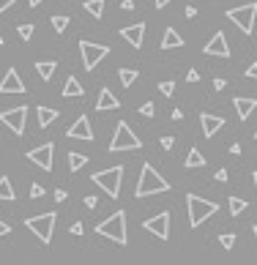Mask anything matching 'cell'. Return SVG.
Segmentation results:
<instances>
[{
	"label": "cell",
	"instance_id": "obj_41",
	"mask_svg": "<svg viewBox=\"0 0 257 265\" xmlns=\"http://www.w3.org/2000/svg\"><path fill=\"white\" fill-rule=\"evenodd\" d=\"M216 181L224 183V181H227V170H216Z\"/></svg>",
	"mask_w": 257,
	"mask_h": 265
},
{
	"label": "cell",
	"instance_id": "obj_8",
	"mask_svg": "<svg viewBox=\"0 0 257 265\" xmlns=\"http://www.w3.org/2000/svg\"><path fill=\"white\" fill-rule=\"evenodd\" d=\"M80 52H82L85 71H93V68L98 66V60L110 55V47H107V44H96V41H88V38H82V41H80Z\"/></svg>",
	"mask_w": 257,
	"mask_h": 265
},
{
	"label": "cell",
	"instance_id": "obj_15",
	"mask_svg": "<svg viewBox=\"0 0 257 265\" xmlns=\"http://www.w3.org/2000/svg\"><path fill=\"white\" fill-rule=\"evenodd\" d=\"M142 36H145V25L142 22H137V25H128V27H120V38L128 41L134 49L142 47Z\"/></svg>",
	"mask_w": 257,
	"mask_h": 265
},
{
	"label": "cell",
	"instance_id": "obj_47",
	"mask_svg": "<svg viewBox=\"0 0 257 265\" xmlns=\"http://www.w3.org/2000/svg\"><path fill=\"white\" fill-rule=\"evenodd\" d=\"M96 203H98L96 197H85V205H88V208H96Z\"/></svg>",
	"mask_w": 257,
	"mask_h": 265
},
{
	"label": "cell",
	"instance_id": "obj_24",
	"mask_svg": "<svg viewBox=\"0 0 257 265\" xmlns=\"http://www.w3.org/2000/svg\"><path fill=\"white\" fill-rule=\"evenodd\" d=\"M85 164H88V156H85V153H77V151L68 153V170H72V172H80Z\"/></svg>",
	"mask_w": 257,
	"mask_h": 265
},
{
	"label": "cell",
	"instance_id": "obj_29",
	"mask_svg": "<svg viewBox=\"0 0 257 265\" xmlns=\"http://www.w3.org/2000/svg\"><path fill=\"white\" fill-rule=\"evenodd\" d=\"M68 25H72V19H68L66 14H52V27H55L58 33H63Z\"/></svg>",
	"mask_w": 257,
	"mask_h": 265
},
{
	"label": "cell",
	"instance_id": "obj_52",
	"mask_svg": "<svg viewBox=\"0 0 257 265\" xmlns=\"http://www.w3.org/2000/svg\"><path fill=\"white\" fill-rule=\"evenodd\" d=\"M0 47H3V36H0Z\"/></svg>",
	"mask_w": 257,
	"mask_h": 265
},
{
	"label": "cell",
	"instance_id": "obj_25",
	"mask_svg": "<svg viewBox=\"0 0 257 265\" xmlns=\"http://www.w3.org/2000/svg\"><path fill=\"white\" fill-rule=\"evenodd\" d=\"M186 167L189 170H197V167H206V156H202L197 148H192L189 151V156H186Z\"/></svg>",
	"mask_w": 257,
	"mask_h": 265
},
{
	"label": "cell",
	"instance_id": "obj_49",
	"mask_svg": "<svg viewBox=\"0 0 257 265\" xmlns=\"http://www.w3.org/2000/svg\"><path fill=\"white\" fill-rule=\"evenodd\" d=\"M28 3H30V8H36V5H42L44 0H28Z\"/></svg>",
	"mask_w": 257,
	"mask_h": 265
},
{
	"label": "cell",
	"instance_id": "obj_27",
	"mask_svg": "<svg viewBox=\"0 0 257 265\" xmlns=\"http://www.w3.org/2000/svg\"><path fill=\"white\" fill-rule=\"evenodd\" d=\"M118 77H120V82H124V88H128V85H134L137 82V68H120L118 71Z\"/></svg>",
	"mask_w": 257,
	"mask_h": 265
},
{
	"label": "cell",
	"instance_id": "obj_48",
	"mask_svg": "<svg viewBox=\"0 0 257 265\" xmlns=\"http://www.w3.org/2000/svg\"><path fill=\"white\" fill-rule=\"evenodd\" d=\"M167 3H170V0H154V5H156V8H164Z\"/></svg>",
	"mask_w": 257,
	"mask_h": 265
},
{
	"label": "cell",
	"instance_id": "obj_38",
	"mask_svg": "<svg viewBox=\"0 0 257 265\" xmlns=\"http://www.w3.org/2000/svg\"><path fill=\"white\" fill-rule=\"evenodd\" d=\"M246 77L249 79H257V63H252V66L246 68Z\"/></svg>",
	"mask_w": 257,
	"mask_h": 265
},
{
	"label": "cell",
	"instance_id": "obj_33",
	"mask_svg": "<svg viewBox=\"0 0 257 265\" xmlns=\"http://www.w3.org/2000/svg\"><path fill=\"white\" fill-rule=\"evenodd\" d=\"M140 115H145V118H154V115H156V104H154V101H145V104L140 107Z\"/></svg>",
	"mask_w": 257,
	"mask_h": 265
},
{
	"label": "cell",
	"instance_id": "obj_6",
	"mask_svg": "<svg viewBox=\"0 0 257 265\" xmlns=\"http://www.w3.org/2000/svg\"><path fill=\"white\" fill-rule=\"evenodd\" d=\"M186 208H189V224L192 227H200L206 219H211L214 213L219 211V205L211 203V200L197 197V194H189V197H186Z\"/></svg>",
	"mask_w": 257,
	"mask_h": 265
},
{
	"label": "cell",
	"instance_id": "obj_53",
	"mask_svg": "<svg viewBox=\"0 0 257 265\" xmlns=\"http://www.w3.org/2000/svg\"><path fill=\"white\" fill-rule=\"evenodd\" d=\"M254 140H257V131H254Z\"/></svg>",
	"mask_w": 257,
	"mask_h": 265
},
{
	"label": "cell",
	"instance_id": "obj_23",
	"mask_svg": "<svg viewBox=\"0 0 257 265\" xmlns=\"http://www.w3.org/2000/svg\"><path fill=\"white\" fill-rule=\"evenodd\" d=\"M104 3H107V0H85V11L93 16V19H102L104 16Z\"/></svg>",
	"mask_w": 257,
	"mask_h": 265
},
{
	"label": "cell",
	"instance_id": "obj_1",
	"mask_svg": "<svg viewBox=\"0 0 257 265\" xmlns=\"http://www.w3.org/2000/svg\"><path fill=\"white\" fill-rule=\"evenodd\" d=\"M162 192H170V183L164 181V178L156 172V167L142 164V172H140V181H137V189H134V194H137L140 200L142 197H150V194H162Z\"/></svg>",
	"mask_w": 257,
	"mask_h": 265
},
{
	"label": "cell",
	"instance_id": "obj_22",
	"mask_svg": "<svg viewBox=\"0 0 257 265\" xmlns=\"http://www.w3.org/2000/svg\"><path fill=\"white\" fill-rule=\"evenodd\" d=\"M38 126L42 129H46V126H52L58 120V109H52V107H38Z\"/></svg>",
	"mask_w": 257,
	"mask_h": 265
},
{
	"label": "cell",
	"instance_id": "obj_21",
	"mask_svg": "<svg viewBox=\"0 0 257 265\" xmlns=\"http://www.w3.org/2000/svg\"><path fill=\"white\" fill-rule=\"evenodd\" d=\"M55 68H58L55 60H38L36 63V71H38V77H42V82H50L52 74H55Z\"/></svg>",
	"mask_w": 257,
	"mask_h": 265
},
{
	"label": "cell",
	"instance_id": "obj_12",
	"mask_svg": "<svg viewBox=\"0 0 257 265\" xmlns=\"http://www.w3.org/2000/svg\"><path fill=\"white\" fill-rule=\"evenodd\" d=\"M66 137H68V140H85V142H90L93 140L90 118H88V115H80V118L72 123V129L66 131Z\"/></svg>",
	"mask_w": 257,
	"mask_h": 265
},
{
	"label": "cell",
	"instance_id": "obj_45",
	"mask_svg": "<svg viewBox=\"0 0 257 265\" xmlns=\"http://www.w3.org/2000/svg\"><path fill=\"white\" fill-rule=\"evenodd\" d=\"M3 235H8V224H6L3 219H0V238H3Z\"/></svg>",
	"mask_w": 257,
	"mask_h": 265
},
{
	"label": "cell",
	"instance_id": "obj_5",
	"mask_svg": "<svg viewBox=\"0 0 257 265\" xmlns=\"http://www.w3.org/2000/svg\"><path fill=\"white\" fill-rule=\"evenodd\" d=\"M142 148V142H140V137L134 134L132 129H128L126 120H120L118 126H115V134H112V142H110L107 151L110 153H120V151H140Z\"/></svg>",
	"mask_w": 257,
	"mask_h": 265
},
{
	"label": "cell",
	"instance_id": "obj_13",
	"mask_svg": "<svg viewBox=\"0 0 257 265\" xmlns=\"http://www.w3.org/2000/svg\"><path fill=\"white\" fill-rule=\"evenodd\" d=\"M206 55H216V57H230V44H227V36L222 30H216L211 36V41L206 44V49H202Z\"/></svg>",
	"mask_w": 257,
	"mask_h": 265
},
{
	"label": "cell",
	"instance_id": "obj_46",
	"mask_svg": "<svg viewBox=\"0 0 257 265\" xmlns=\"http://www.w3.org/2000/svg\"><path fill=\"white\" fill-rule=\"evenodd\" d=\"M230 153H232V156H241V145H238V142H236V145H230Z\"/></svg>",
	"mask_w": 257,
	"mask_h": 265
},
{
	"label": "cell",
	"instance_id": "obj_3",
	"mask_svg": "<svg viewBox=\"0 0 257 265\" xmlns=\"http://www.w3.org/2000/svg\"><path fill=\"white\" fill-rule=\"evenodd\" d=\"M90 181L98 189H104L110 200H118L120 197V181H124V164H115V167H107L102 172H93Z\"/></svg>",
	"mask_w": 257,
	"mask_h": 265
},
{
	"label": "cell",
	"instance_id": "obj_35",
	"mask_svg": "<svg viewBox=\"0 0 257 265\" xmlns=\"http://www.w3.org/2000/svg\"><path fill=\"white\" fill-rule=\"evenodd\" d=\"M186 82L197 85V82H200V71H197V68H189V74H186Z\"/></svg>",
	"mask_w": 257,
	"mask_h": 265
},
{
	"label": "cell",
	"instance_id": "obj_11",
	"mask_svg": "<svg viewBox=\"0 0 257 265\" xmlns=\"http://www.w3.org/2000/svg\"><path fill=\"white\" fill-rule=\"evenodd\" d=\"M52 156H55V145H52V142H44V145L28 151V161H33L36 167H42L44 172L52 170Z\"/></svg>",
	"mask_w": 257,
	"mask_h": 265
},
{
	"label": "cell",
	"instance_id": "obj_2",
	"mask_svg": "<svg viewBox=\"0 0 257 265\" xmlns=\"http://www.w3.org/2000/svg\"><path fill=\"white\" fill-rule=\"evenodd\" d=\"M96 233L102 235V238L115 241L118 246H126V244H128V233H126V211H115L110 219L98 222Z\"/></svg>",
	"mask_w": 257,
	"mask_h": 265
},
{
	"label": "cell",
	"instance_id": "obj_20",
	"mask_svg": "<svg viewBox=\"0 0 257 265\" xmlns=\"http://www.w3.org/2000/svg\"><path fill=\"white\" fill-rule=\"evenodd\" d=\"M82 93H85V88L80 85V79L77 77H68L66 85H63V99H74V96H82Z\"/></svg>",
	"mask_w": 257,
	"mask_h": 265
},
{
	"label": "cell",
	"instance_id": "obj_4",
	"mask_svg": "<svg viewBox=\"0 0 257 265\" xmlns=\"http://www.w3.org/2000/svg\"><path fill=\"white\" fill-rule=\"evenodd\" d=\"M55 222H58V213L55 211H46L42 216H30L25 219V227L36 235L42 244H52V233H55Z\"/></svg>",
	"mask_w": 257,
	"mask_h": 265
},
{
	"label": "cell",
	"instance_id": "obj_19",
	"mask_svg": "<svg viewBox=\"0 0 257 265\" xmlns=\"http://www.w3.org/2000/svg\"><path fill=\"white\" fill-rule=\"evenodd\" d=\"M178 49V47H184V36H180L178 30H172V27H167L164 30V38H162V49Z\"/></svg>",
	"mask_w": 257,
	"mask_h": 265
},
{
	"label": "cell",
	"instance_id": "obj_14",
	"mask_svg": "<svg viewBox=\"0 0 257 265\" xmlns=\"http://www.w3.org/2000/svg\"><path fill=\"white\" fill-rule=\"evenodd\" d=\"M0 93H25V82H22V77H20V71L16 68H8L6 71V77H3V82H0Z\"/></svg>",
	"mask_w": 257,
	"mask_h": 265
},
{
	"label": "cell",
	"instance_id": "obj_40",
	"mask_svg": "<svg viewBox=\"0 0 257 265\" xmlns=\"http://www.w3.org/2000/svg\"><path fill=\"white\" fill-rule=\"evenodd\" d=\"M14 3H16V0H0V14H3L6 8H11V5H14Z\"/></svg>",
	"mask_w": 257,
	"mask_h": 265
},
{
	"label": "cell",
	"instance_id": "obj_43",
	"mask_svg": "<svg viewBox=\"0 0 257 265\" xmlns=\"http://www.w3.org/2000/svg\"><path fill=\"white\" fill-rule=\"evenodd\" d=\"M120 8H124V11H132V8H134V0H120Z\"/></svg>",
	"mask_w": 257,
	"mask_h": 265
},
{
	"label": "cell",
	"instance_id": "obj_34",
	"mask_svg": "<svg viewBox=\"0 0 257 265\" xmlns=\"http://www.w3.org/2000/svg\"><path fill=\"white\" fill-rule=\"evenodd\" d=\"M44 197V186L42 183H30V200H38Z\"/></svg>",
	"mask_w": 257,
	"mask_h": 265
},
{
	"label": "cell",
	"instance_id": "obj_32",
	"mask_svg": "<svg viewBox=\"0 0 257 265\" xmlns=\"http://www.w3.org/2000/svg\"><path fill=\"white\" fill-rule=\"evenodd\" d=\"M33 30H36L33 25H20V38H22V41H30V38H33Z\"/></svg>",
	"mask_w": 257,
	"mask_h": 265
},
{
	"label": "cell",
	"instance_id": "obj_42",
	"mask_svg": "<svg viewBox=\"0 0 257 265\" xmlns=\"http://www.w3.org/2000/svg\"><path fill=\"white\" fill-rule=\"evenodd\" d=\"M72 235H82V224H80V222L72 224Z\"/></svg>",
	"mask_w": 257,
	"mask_h": 265
},
{
	"label": "cell",
	"instance_id": "obj_26",
	"mask_svg": "<svg viewBox=\"0 0 257 265\" xmlns=\"http://www.w3.org/2000/svg\"><path fill=\"white\" fill-rule=\"evenodd\" d=\"M0 200H6V203H14V200H16L14 189H11V181L6 175L0 178Z\"/></svg>",
	"mask_w": 257,
	"mask_h": 265
},
{
	"label": "cell",
	"instance_id": "obj_31",
	"mask_svg": "<svg viewBox=\"0 0 257 265\" xmlns=\"http://www.w3.org/2000/svg\"><path fill=\"white\" fill-rule=\"evenodd\" d=\"M159 90H162L164 96H172V93H175V82H172V79H162V82H159Z\"/></svg>",
	"mask_w": 257,
	"mask_h": 265
},
{
	"label": "cell",
	"instance_id": "obj_16",
	"mask_svg": "<svg viewBox=\"0 0 257 265\" xmlns=\"http://www.w3.org/2000/svg\"><path fill=\"white\" fill-rule=\"evenodd\" d=\"M200 123H202V134H206V137H216V131L224 126V118L211 115V112H202L200 115Z\"/></svg>",
	"mask_w": 257,
	"mask_h": 265
},
{
	"label": "cell",
	"instance_id": "obj_10",
	"mask_svg": "<svg viewBox=\"0 0 257 265\" xmlns=\"http://www.w3.org/2000/svg\"><path fill=\"white\" fill-rule=\"evenodd\" d=\"M142 227L148 230L150 235H156L159 241H167V238H170V213L162 211V213H156V216L145 219Z\"/></svg>",
	"mask_w": 257,
	"mask_h": 265
},
{
	"label": "cell",
	"instance_id": "obj_39",
	"mask_svg": "<svg viewBox=\"0 0 257 265\" xmlns=\"http://www.w3.org/2000/svg\"><path fill=\"white\" fill-rule=\"evenodd\" d=\"M227 88V79H214V90H224Z\"/></svg>",
	"mask_w": 257,
	"mask_h": 265
},
{
	"label": "cell",
	"instance_id": "obj_28",
	"mask_svg": "<svg viewBox=\"0 0 257 265\" xmlns=\"http://www.w3.org/2000/svg\"><path fill=\"white\" fill-rule=\"evenodd\" d=\"M246 208H249V203L244 197H230V213H232V216H241Z\"/></svg>",
	"mask_w": 257,
	"mask_h": 265
},
{
	"label": "cell",
	"instance_id": "obj_30",
	"mask_svg": "<svg viewBox=\"0 0 257 265\" xmlns=\"http://www.w3.org/2000/svg\"><path fill=\"white\" fill-rule=\"evenodd\" d=\"M219 244L224 246V249H232V246H236V235H232V233H222L219 235Z\"/></svg>",
	"mask_w": 257,
	"mask_h": 265
},
{
	"label": "cell",
	"instance_id": "obj_50",
	"mask_svg": "<svg viewBox=\"0 0 257 265\" xmlns=\"http://www.w3.org/2000/svg\"><path fill=\"white\" fill-rule=\"evenodd\" d=\"M252 233H254V238H257V224H254V227H252Z\"/></svg>",
	"mask_w": 257,
	"mask_h": 265
},
{
	"label": "cell",
	"instance_id": "obj_17",
	"mask_svg": "<svg viewBox=\"0 0 257 265\" xmlns=\"http://www.w3.org/2000/svg\"><path fill=\"white\" fill-rule=\"evenodd\" d=\"M232 107H236V112H238V120H249V115L254 112L257 101L249 99V96H236V99H232Z\"/></svg>",
	"mask_w": 257,
	"mask_h": 265
},
{
	"label": "cell",
	"instance_id": "obj_36",
	"mask_svg": "<svg viewBox=\"0 0 257 265\" xmlns=\"http://www.w3.org/2000/svg\"><path fill=\"white\" fill-rule=\"evenodd\" d=\"M55 200H58V203H66L68 192H66V189H55Z\"/></svg>",
	"mask_w": 257,
	"mask_h": 265
},
{
	"label": "cell",
	"instance_id": "obj_7",
	"mask_svg": "<svg viewBox=\"0 0 257 265\" xmlns=\"http://www.w3.org/2000/svg\"><path fill=\"white\" fill-rule=\"evenodd\" d=\"M227 19L232 22V25L238 27L241 33H252L254 30V16H257V5L254 3H244V5H238V8H230L227 11Z\"/></svg>",
	"mask_w": 257,
	"mask_h": 265
},
{
	"label": "cell",
	"instance_id": "obj_37",
	"mask_svg": "<svg viewBox=\"0 0 257 265\" xmlns=\"http://www.w3.org/2000/svg\"><path fill=\"white\" fill-rule=\"evenodd\" d=\"M162 148H164V151H172L175 140H172V137H162Z\"/></svg>",
	"mask_w": 257,
	"mask_h": 265
},
{
	"label": "cell",
	"instance_id": "obj_51",
	"mask_svg": "<svg viewBox=\"0 0 257 265\" xmlns=\"http://www.w3.org/2000/svg\"><path fill=\"white\" fill-rule=\"evenodd\" d=\"M252 178H254V186H257V172H254V175H252Z\"/></svg>",
	"mask_w": 257,
	"mask_h": 265
},
{
	"label": "cell",
	"instance_id": "obj_44",
	"mask_svg": "<svg viewBox=\"0 0 257 265\" xmlns=\"http://www.w3.org/2000/svg\"><path fill=\"white\" fill-rule=\"evenodd\" d=\"M186 16H189V19H194V16H197V8H194V5H186Z\"/></svg>",
	"mask_w": 257,
	"mask_h": 265
},
{
	"label": "cell",
	"instance_id": "obj_9",
	"mask_svg": "<svg viewBox=\"0 0 257 265\" xmlns=\"http://www.w3.org/2000/svg\"><path fill=\"white\" fill-rule=\"evenodd\" d=\"M25 120H28V107H14V109H6V112H0V123H6L14 134H25Z\"/></svg>",
	"mask_w": 257,
	"mask_h": 265
},
{
	"label": "cell",
	"instance_id": "obj_18",
	"mask_svg": "<svg viewBox=\"0 0 257 265\" xmlns=\"http://www.w3.org/2000/svg\"><path fill=\"white\" fill-rule=\"evenodd\" d=\"M120 101L115 99V93L110 88H102V93H98V101H96V109L98 112H104V109H118Z\"/></svg>",
	"mask_w": 257,
	"mask_h": 265
}]
</instances>
